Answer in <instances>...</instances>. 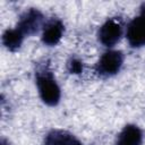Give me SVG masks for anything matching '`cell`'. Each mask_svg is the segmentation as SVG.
<instances>
[{
    "label": "cell",
    "mask_w": 145,
    "mask_h": 145,
    "mask_svg": "<svg viewBox=\"0 0 145 145\" xmlns=\"http://www.w3.org/2000/svg\"><path fill=\"white\" fill-rule=\"evenodd\" d=\"M43 145H82V143L76 136L66 130L53 129L46 134Z\"/></svg>",
    "instance_id": "cell-7"
},
{
    "label": "cell",
    "mask_w": 145,
    "mask_h": 145,
    "mask_svg": "<svg viewBox=\"0 0 145 145\" xmlns=\"http://www.w3.org/2000/svg\"><path fill=\"white\" fill-rule=\"evenodd\" d=\"M44 26V17L37 9L31 8L26 10L19 18L16 28L24 35L36 34Z\"/></svg>",
    "instance_id": "cell-4"
},
{
    "label": "cell",
    "mask_w": 145,
    "mask_h": 145,
    "mask_svg": "<svg viewBox=\"0 0 145 145\" xmlns=\"http://www.w3.org/2000/svg\"><path fill=\"white\" fill-rule=\"evenodd\" d=\"M123 34V26L119 18H109L99 29L97 37L101 44L111 48L116 45Z\"/></svg>",
    "instance_id": "cell-3"
},
{
    "label": "cell",
    "mask_w": 145,
    "mask_h": 145,
    "mask_svg": "<svg viewBox=\"0 0 145 145\" xmlns=\"http://www.w3.org/2000/svg\"><path fill=\"white\" fill-rule=\"evenodd\" d=\"M123 63V54L118 50H109L104 52L99 59L95 70L102 77H110L116 75Z\"/></svg>",
    "instance_id": "cell-2"
},
{
    "label": "cell",
    "mask_w": 145,
    "mask_h": 145,
    "mask_svg": "<svg viewBox=\"0 0 145 145\" xmlns=\"http://www.w3.org/2000/svg\"><path fill=\"white\" fill-rule=\"evenodd\" d=\"M24 37L25 36L17 28H10V29H7L3 33L2 43L8 50L15 51L22 45V43L24 41Z\"/></svg>",
    "instance_id": "cell-9"
},
{
    "label": "cell",
    "mask_w": 145,
    "mask_h": 145,
    "mask_svg": "<svg viewBox=\"0 0 145 145\" xmlns=\"http://www.w3.org/2000/svg\"><path fill=\"white\" fill-rule=\"evenodd\" d=\"M36 86L41 100L48 105H57L60 101V87L48 66H41L35 72Z\"/></svg>",
    "instance_id": "cell-1"
},
{
    "label": "cell",
    "mask_w": 145,
    "mask_h": 145,
    "mask_svg": "<svg viewBox=\"0 0 145 145\" xmlns=\"http://www.w3.org/2000/svg\"><path fill=\"white\" fill-rule=\"evenodd\" d=\"M65 32V26L59 19H51L42 28V42L45 45L53 46L59 43Z\"/></svg>",
    "instance_id": "cell-6"
},
{
    "label": "cell",
    "mask_w": 145,
    "mask_h": 145,
    "mask_svg": "<svg viewBox=\"0 0 145 145\" xmlns=\"http://www.w3.org/2000/svg\"><path fill=\"white\" fill-rule=\"evenodd\" d=\"M143 133L135 125H127L118 135L116 145H142Z\"/></svg>",
    "instance_id": "cell-8"
},
{
    "label": "cell",
    "mask_w": 145,
    "mask_h": 145,
    "mask_svg": "<svg viewBox=\"0 0 145 145\" xmlns=\"http://www.w3.org/2000/svg\"><path fill=\"white\" fill-rule=\"evenodd\" d=\"M127 40L131 46L145 45V5L127 27Z\"/></svg>",
    "instance_id": "cell-5"
},
{
    "label": "cell",
    "mask_w": 145,
    "mask_h": 145,
    "mask_svg": "<svg viewBox=\"0 0 145 145\" xmlns=\"http://www.w3.org/2000/svg\"><path fill=\"white\" fill-rule=\"evenodd\" d=\"M67 68L70 74H79L83 71V62L78 58H70L67 62Z\"/></svg>",
    "instance_id": "cell-10"
}]
</instances>
